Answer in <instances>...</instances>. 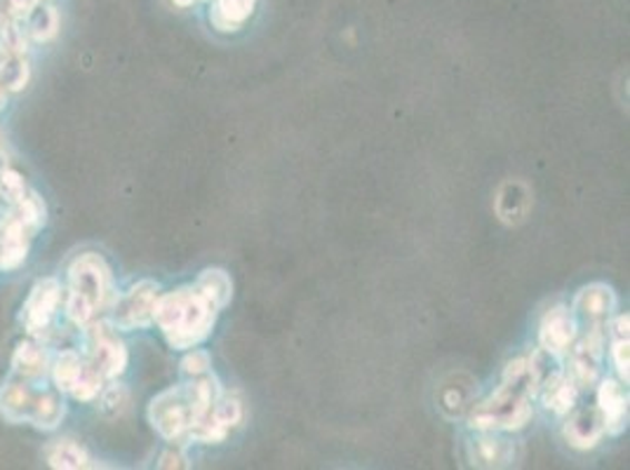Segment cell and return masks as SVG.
Returning a JSON list of instances; mask_svg holds the SVG:
<instances>
[{"label": "cell", "mask_w": 630, "mask_h": 470, "mask_svg": "<svg viewBox=\"0 0 630 470\" xmlns=\"http://www.w3.org/2000/svg\"><path fill=\"white\" fill-rule=\"evenodd\" d=\"M553 370V367H551ZM545 370L541 351L532 358H515L506 364L496 391L473 407L469 426L475 433H515L522 431L534 417L532 400L539 393Z\"/></svg>", "instance_id": "obj_1"}, {"label": "cell", "mask_w": 630, "mask_h": 470, "mask_svg": "<svg viewBox=\"0 0 630 470\" xmlns=\"http://www.w3.org/2000/svg\"><path fill=\"white\" fill-rule=\"evenodd\" d=\"M224 396V386L209 370L203 377H194L188 383L173 386L158 393L149 404V421L154 431L175 444L188 442L194 428L215 410Z\"/></svg>", "instance_id": "obj_2"}, {"label": "cell", "mask_w": 630, "mask_h": 470, "mask_svg": "<svg viewBox=\"0 0 630 470\" xmlns=\"http://www.w3.org/2000/svg\"><path fill=\"white\" fill-rule=\"evenodd\" d=\"M219 313V303L209 299L194 282L167 294H158L154 322L175 351H188L213 334Z\"/></svg>", "instance_id": "obj_3"}, {"label": "cell", "mask_w": 630, "mask_h": 470, "mask_svg": "<svg viewBox=\"0 0 630 470\" xmlns=\"http://www.w3.org/2000/svg\"><path fill=\"white\" fill-rule=\"evenodd\" d=\"M114 303V276L111 266L97 252H82L69 266V284L65 290L67 318L86 327L101 311L111 309Z\"/></svg>", "instance_id": "obj_4"}, {"label": "cell", "mask_w": 630, "mask_h": 470, "mask_svg": "<svg viewBox=\"0 0 630 470\" xmlns=\"http://www.w3.org/2000/svg\"><path fill=\"white\" fill-rule=\"evenodd\" d=\"M82 330H86V360L101 374L104 381H114L128 370L130 356L111 320L95 318Z\"/></svg>", "instance_id": "obj_5"}, {"label": "cell", "mask_w": 630, "mask_h": 470, "mask_svg": "<svg viewBox=\"0 0 630 470\" xmlns=\"http://www.w3.org/2000/svg\"><path fill=\"white\" fill-rule=\"evenodd\" d=\"M607 349V330L600 324H588L577 334L567 358V374L579 388H593L602 379V362Z\"/></svg>", "instance_id": "obj_6"}, {"label": "cell", "mask_w": 630, "mask_h": 470, "mask_svg": "<svg viewBox=\"0 0 630 470\" xmlns=\"http://www.w3.org/2000/svg\"><path fill=\"white\" fill-rule=\"evenodd\" d=\"M57 391L71 396L78 402H92L101 393L104 381L95 367L76 351H61L50 367Z\"/></svg>", "instance_id": "obj_7"}, {"label": "cell", "mask_w": 630, "mask_h": 470, "mask_svg": "<svg viewBox=\"0 0 630 470\" xmlns=\"http://www.w3.org/2000/svg\"><path fill=\"white\" fill-rule=\"evenodd\" d=\"M160 288L154 280L137 282L130 292H125L111 303V322L116 330H149L154 324V309Z\"/></svg>", "instance_id": "obj_8"}, {"label": "cell", "mask_w": 630, "mask_h": 470, "mask_svg": "<svg viewBox=\"0 0 630 470\" xmlns=\"http://www.w3.org/2000/svg\"><path fill=\"white\" fill-rule=\"evenodd\" d=\"M65 301V290L59 280L43 278L33 284V290L22 309V324L31 339H38L50 332V324Z\"/></svg>", "instance_id": "obj_9"}, {"label": "cell", "mask_w": 630, "mask_h": 470, "mask_svg": "<svg viewBox=\"0 0 630 470\" xmlns=\"http://www.w3.org/2000/svg\"><path fill=\"white\" fill-rule=\"evenodd\" d=\"M579 334V320L570 306H553L539 322V351L555 360L564 358Z\"/></svg>", "instance_id": "obj_10"}, {"label": "cell", "mask_w": 630, "mask_h": 470, "mask_svg": "<svg viewBox=\"0 0 630 470\" xmlns=\"http://www.w3.org/2000/svg\"><path fill=\"white\" fill-rule=\"evenodd\" d=\"M36 233L14 208L0 217V269L17 271L27 261Z\"/></svg>", "instance_id": "obj_11"}, {"label": "cell", "mask_w": 630, "mask_h": 470, "mask_svg": "<svg viewBox=\"0 0 630 470\" xmlns=\"http://www.w3.org/2000/svg\"><path fill=\"white\" fill-rule=\"evenodd\" d=\"M617 306H619L617 292L609 288L607 282H591L574 294L570 309L574 311L577 320L585 322V327L588 324L604 327L609 318L617 313Z\"/></svg>", "instance_id": "obj_12"}, {"label": "cell", "mask_w": 630, "mask_h": 470, "mask_svg": "<svg viewBox=\"0 0 630 470\" xmlns=\"http://www.w3.org/2000/svg\"><path fill=\"white\" fill-rule=\"evenodd\" d=\"M598 412L604 423V436L617 438L628 428V391L617 379H600L598 383Z\"/></svg>", "instance_id": "obj_13"}, {"label": "cell", "mask_w": 630, "mask_h": 470, "mask_svg": "<svg viewBox=\"0 0 630 470\" xmlns=\"http://www.w3.org/2000/svg\"><path fill=\"white\" fill-rule=\"evenodd\" d=\"M567 417L570 419H567L562 426V436L564 442L577 449V452H591V449H595L602 442L604 423L595 404L583 407V410H577L574 407Z\"/></svg>", "instance_id": "obj_14"}, {"label": "cell", "mask_w": 630, "mask_h": 470, "mask_svg": "<svg viewBox=\"0 0 630 470\" xmlns=\"http://www.w3.org/2000/svg\"><path fill=\"white\" fill-rule=\"evenodd\" d=\"M579 393L581 388L567 374V370L553 367V370L543 377L537 398H541L545 410H551L555 417H567L577 407Z\"/></svg>", "instance_id": "obj_15"}, {"label": "cell", "mask_w": 630, "mask_h": 470, "mask_svg": "<svg viewBox=\"0 0 630 470\" xmlns=\"http://www.w3.org/2000/svg\"><path fill=\"white\" fill-rule=\"evenodd\" d=\"M469 459L478 468H503L515 459V444L496 433H480L469 442Z\"/></svg>", "instance_id": "obj_16"}, {"label": "cell", "mask_w": 630, "mask_h": 470, "mask_svg": "<svg viewBox=\"0 0 630 470\" xmlns=\"http://www.w3.org/2000/svg\"><path fill=\"white\" fill-rule=\"evenodd\" d=\"M257 0H213L209 24L219 33H238L255 17Z\"/></svg>", "instance_id": "obj_17"}, {"label": "cell", "mask_w": 630, "mask_h": 470, "mask_svg": "<svg viewBox=\"0 0 630 470\" xmlns=\"http://www.w3.org/2000/svg\"><path fill=\"white\" fill-rule=\"evenodd\" d=\"M38 391L24 381H10L0 388V414L10 423H29Z\"/></svg>", "instance_id": "obj_18"}, {"label": "cell", "mask_w": 630, "mask_h": 470, "mask_svg": "<svg viewBox=\"0 0 630 470\" xmlns=\"http://www.w3.org/2000/svg\"><path fill=\"white\" fill-rule=\"evenodd\" d=\"M52 367L50 353L38 341H22L12 353V370L27 381L43 379Z\"/></svg>", "instance_id": "obj_19"}, {"label": "cell", "mask_w": 630, "mask_h": 470, "mask_svg": "<svg viewBox=\"0 0 630 470\" xmlns=\"http://www.w3.org/2000/svg\"><path fill=\"white\" fill-rule=\"evenodd\" d=\"M22 24L29 40L48 43V40L59 33V12L50 3H46V0H40L27 17H22Z\"/></svg>", "instance_id": "obj_20"}, {"label": "cell", "mask_w": 630, "mask_h": 470, "mask_svg": "<svg viewBox=\"0 0 630 470\" xmlns=\"http://www.w3.org/2000/svg\"><path fill=\"white\" fill-rule=\"evenodd\" d=\"M65 414H67L65 400H61L57 393L38 391L29 423L40 428V431H55V428L61 423V419H65Z\"/></svg>", "instance_id": "obj_21"}, {"label": "cell", "mask_w": 630, "mask_h": 470, "mask_svg": "<svg viewBox=\"0 0 630 470\" xmlns=\"http://www.w3.org/2000/svg\"><path fill=\"white\" fill-rule=\"evenodd\" d=\"M48 463L59 470H80L90 466V457L73 440H57L48 447Z\"/></svg>", "instance_id": "obj_22"}, {"label": "cell", "mask_w": 630, "mask_h": 470, "mask_svg": "<svg viewBox=\"0 0 630 470\" xmlns=\"http://www.w3.org/2000/svg\"><path fill=\"white\" fill-rule=\"evenodd\" d=\"M196 284L209 299H215L219 303L222 311L230 303V299H234V280H230V276L224 269L203 271Z\"/></svg>", "instance_id": "obj_23"}, {"label": "cell", "mask_w": 630, "mask_h": 470, "mask_svg": "<svg viewBox=\"0 0 630 470\" xmlns=\"http://www.w3.org/2000/svg\"><path fill=\"white\" fill-rule=\"evenodd\" d=\"M31 78L29 71V59L17 54V57H0V88L6 92H19L24 90Z\"/></svg>", "instance_id": "obj_24"}, {"label": "cell", "mask_w": 630, "mask_h": 470, "mask_svg": "<svg viewBox=\"0 0 630 470\" xmlns=\"http://www.w3.org/2000/svg\"><path fill=\"white\" fill-rule=\"evenodd\" d=\"M97 400H99V407H101L104 414L120 417L125 410H128L130 393H128V388H125L122 383L107 381V383H104V388H101V393L97 396Z\"/></svg>", "instance_id": "obj_25"}, {"label": "cell", "mask_w": 630, "mask_h": 470, "mask_svg": "<svg viewBox=\"0 0 630 470\" xmlns=\"http://www.w3.org/2000/svg\"><path fill=\"white\" fill-rule=\"evenodd\" d=\"M29 187L24 177L12 168H0V198H3L8 206H17L29 196Z\"/></svg>", "instance_id": "obj_26"}, {"label": "cell", "mask_w": 630, "mask_h": 470, "mask_svg": "<svg viewBox=\"0 0 630 470\" xmlns=\"http://www.w3.org/2000/svg\"><path fill=\"white\" fill-rule=\"evenodd\" d=\"M607 337H609V360H612L621 383H628V379H630L628 337L626 334H607Z\"/></svg>", "instance_id": "obj_27"}, {"label": "cell", "mask_w": 630, "mask_h": 470, "mask_svg": "<svg viewBox=\"0 0 630 470\" xmlns=\"http://www.w3.org/2000/svg\"><path fill=\"white\" fill-rule=\"evenodd\" d=\"M209 370H213V356H209L203 349H198V346H196V349H188V353L181 360V374L188 377V379H194V377L207 374Z\"/></svg>", "instance_id": "obj_28"}, {"label": "cell", "mask_w": 630, "mask_h": 470, "mask_svg": "<svg viewBox=\"0 0 630 470\" xmlns=\"http://www.w3.org/2000/svg\"><path fill=\"white\" fill-rule=\"evenodd\" d=\"M8 3H10L12 12H14V17L22 19V17H27V14L40 3V0H8Z\"/></svg>", "instance_id": "obj_29"}, {"label": "cell", "mask_w": 630, "mask_h": 470, "mask_svg": "<svg viewBox=\"0 0 630 470\" xmlns=\"http://www.w3.org/2000/svg\"><path fill=\"white\" fill-rule=\"evenodd\" d=\"M184 461H186L184 454L173 452V449H170V452H165V454L160 457V463H158V466H160V468H186L188 463H184Z\"/></svg>", "instance_id": "obj_30"}, {"label": "cell", "mask_w": 630, "mask_h": 470, "mask_svg": "<svg viewBox=\"0 0 630 470\" xmlns=\"http://www.w3.org/2000/svg\"><path fill=\"white\" fill-rule=\"evenodd\" d=\"M173 3H175L177 8H181V10H186V8H194V6H198L200 0H173Z\"/></svg>", "instance_id": "obj_31"}, {"label": "cell", "mask_w": 630, "mask_h": 470, "mask_svg": "<svg viewBox=\"0 0 630 470\" xmlns=\"http://www.w3.org/2000/svg\"><path fill=\"white\" fill-rule=\"evenodd\" d=\"M3 94H6V90H3V88H0V101H3Z\"/></svg>", "instance_id": "obj_32"}, {"label": "cell", "mask_w": 630, "mask_h": 470, "mask_svg": "<svg viewBox=\"0 0 630 470\" xmlns=\"http://www.w3.org/2000/svg\"><path fill=\"white\" fill-rule=\"evenodd\" d=\"M46 3H48V0H46Z\"/></svg>", "instance_id": "obj_33"}]
</instances>
